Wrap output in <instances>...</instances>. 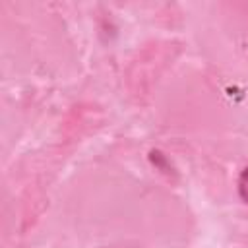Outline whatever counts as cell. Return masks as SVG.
<instances>
[{
    "label": "cell",
    "mask_w": 248,
    "mask_h": 248,
    "mask_svg": "<svg viewBox=\"0 0 248 248\" xmlns=\"http://www.w3.org/2000/svg\"><path fill=\"white\" fill-rule=\"evenodd\" d=\"M238 196L242 198V202L248 203V167L238 176Z\"/></svg>",
    "instance_id": "obj_1"
}]
</instances>
